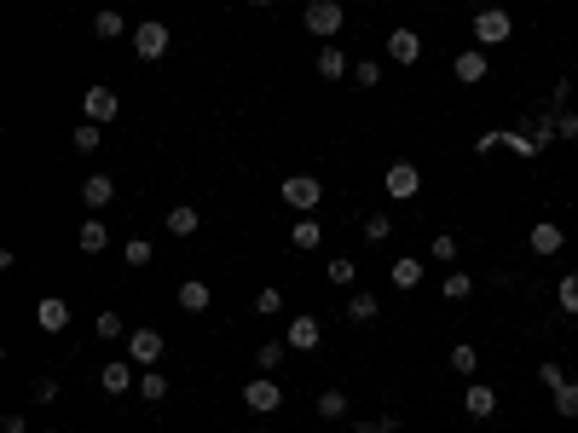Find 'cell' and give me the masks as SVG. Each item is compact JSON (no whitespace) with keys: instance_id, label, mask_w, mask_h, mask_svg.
<instances>
[{"instance_id":"15","label":"cell","mask_w":578,"mask_h":433,"mask_svg":"<svg viewBox=\"0 0 578 433\" xmlns=\"http://www.w3.org/2000/svg\"><path fill=\"white\" fill-rule=\"evenodd\" d=\"M463 411H469V416H474V422H486V416H491V411H498V393H491V387H486V381H474V387H469V393H463Z\"/></svg>"},{"instance_id":"32","label":"cell","mask_w":578,"mask_h":433,"mask_svg":"<svg viewBox=\"0 0 578 433\" xmlns=\"http://www.w3.org/2000/svg\"><path fill=\"white\" fill-rule=\"evenodd\" d=\"M121 29H128V23H121V12H98V18H93V35H98V41H116Z\"/></svg>"},{"instance_id":"18","label":"cell","mask_w":578,"mask_h":433,"mask_svg":"<svg viewBox=\"0 0 578 433\" xmlns=\"http://www.w3.org/2000/svg\"><path fill=\"white\" fill-rule=\"evenodd\" d=\"M208 301H214V289H208L203 278H186V283H180V306H186V312H208Z\"/></svg>"},{"instance_id":"1","label":"cell","mask_w":578,"mask_h":433,"mask_svg":"<svg viewBox=\"0 0 578 433\" xmlns=\"http://www.w3.org/2000/svg\"><path fill=\"white\" fill-rule=\"evenodd\" d=\"M515 35V18L503 6H486V12H474V41L481 46H503Z\"/></svg>"},{"instance_id":"14","label":"cell","mask_w":578,"mask_h":433,"mask_svg":"<svg viewBox=\"0 0 578 433\" xmlns=\"http://www.w3.org/2000/svg\"><path fill=\"white\" fill-rule=\"evenodd\" d=\"M284 341L295 346V353H313L318 341H324V329L313 324V318H289V329H284Z\"/></svg>"},{"instance_id":"10","label":"cell","mask_w":578,"mask_h":433,"mask_svg":"<svg viewBox=\"0 0 578 433\" xmlns=\"http://www.w3.org/2000/svg\"><path fill=\"white\" fill-rule=\"evenodd\" d=\"M526 249H532V254H561V249H567V231H561L556 220H538V226L526 231Z\"/></svg>"},{"instance_id":"39","label":"cell","mask_w":578,"mask_h":433,"mask_svg":"<svg viewBox=\"0 0 578 433\" xmlns=\"http://www.w3.org/2000/svg\"><path fill=\"white\" fill-rule=\"evenodd\" d=\"M151 243H145V237H128V266H151Z\"/></svg>"},{"instance_id":"46","label":"cell","mask_w":578,"mask_h":433,"mask_svg":"<svg viewBox=\"0 0 578 433\" xmlns=\"http://www.w3.org/2000/svg\"><path fill=\"white\" fill-rule=\"evenodd\" d=\"M0 433H29V422L23 416H0Z\"/></svg>"},{"instance_id":"33","label":"cell","mask_w":578,"mask_h":433,"mask_svg":"<svg viewBox=\"0 0 578 433\" xmlns=\"http://www.w3.org/2000/svg\"><path fill=\"white\" fill-rule=\"evenodd\" d=\"M255 312H261V318H278V312H284V289H272V283H266V289L255 295Z\"/></svg>"},{"instance_id":"35","label":"cell","mask_w":578,"mask_h":433,"mask_svg":"<svg viewBox=\"0 0 578 433\" xmlns=\"http://www.w3.org/2000/svg\"><path fill=\"white\" fill-rule=\"evenodd\" d=\"M474 364H481V353H474L469 341H463V346H451V370H457V376H474Z\"/></svg>"},{"instance_id":"20","label":"cell","mask_w":578,"mask_h":433,"mask_svg":"<svg viewBox=\"0 0 578 433\" xmlns=\"http://www.w3.org/2000/svg\"><path fill=\"white\" fill-rule=\"evenodd\" d=\"M289 243H295V249H318V243H324V226H318L313 214H301V220L289 226Z\"/></svg>"},{"instance_id":"38","label":"cell","mask_w":578,"mask_h":433,"mask_svg":"<svg viewBox=\"0 0 578 433\" xmlns=\"http://www.w3.org/2000/svg\"><path fill=\"white\" fill-rule=\"evenodd\" d=\"M353 76H359V87H376V81H382V64H376V58H359Z\"/></svg>"},{"instance_id":"26","label":"cell","mask_w":578,"mask_h":433,"mask_svg":"<svg viewBox=\"0 0 578 433\" xmlns=\"http://www.w3.org/2000/svg\"><path fill=\"white\" fill-rule=\"evenodd\" d=\"M93 336H98V341H121V336H133V329L121 324V312H98V318H93Z\"/></svg>"},{"instance_id":"37","label":"cell","mask_w":578,"mask_h":433,"mask_svg":"<svg viewBox=\"0 0 578 433\" xmlns=\"http://www.w3.org/2000/svg\"><path fill=\"white\" fill-rule=\"evenodd\" d=\"M364 237H371V243H388L393 237V220L388 214H371V220H364Z\"/></svg>"},{"instance_id":"30","label":"cell","mask_w":578,"mask_h":433,"mask_svg":"<svg viewBox=\"0 0 578 433\" xmlns=\"http://www.w3.org/2000/svg\"><path fill=\"white\" fill-rule=\"evenodd\" d=\"M503 151H515V156H526V162H532V156L544 151V145H538L532 133H503Z\"/></svg>"},{"instance_id":"23","label":"cell","mask_w":578,"mask_h":433,"mask_svg":"<svg viewBox=\"0 0 578 433\" xmlns=\"http://www.w3.org/2000/svg\"><path fill=\"white\" fill-rule=\"evenodd\" d=\"M549 404H556V416H561V422H578V381L567 376V387H556V393H549Z\"/></svg>"},{"instance_id":"22","label":"cell","mask_w":578,"mask_h":433,"mask_svg":"<svg viewBox=\"0 0 578 433\" xmlns=\"http://www.w3.org/2000/svg\"><path fill=\"white\" fill-rule=\"evenodd\" d=\"M440 295H446V301H469V295H474V278H469V271H457V266H451L446 278H440Z\"/></svg>"},{"instance_id":"8","label":"cell","mask_w":578,"mask_h":433,"mask_svg":"<svg viewBox=\"0 0 578 433\" xmlns=\"http://www.w3.org/2000/svg\"><path fill=\"white\" fill-rule=\"evenodd\" d=\"M128 358H133V364H145V370H151L156 358H163V329L139 324V329H133V336H128Z\"/></svg>"},{"instance_id":"25","label":"cell","mask_w":578,"mask_h":433,"mask_svg":"<svg viewBox=\"0 0 578 433\" xmlns=\"http://www.w3.org/2000/svg\"><path fill=\"white\" fill-rule=\"evenodd\" d=\"M203 226V220H197V208L191 203H180V208H168V231H174V237H191V231Z\"/></svg>"},{"instance_id":"43","label":"cell","mask_w":578,"mask_h":433,"mask_svg":"<svg viewBox=\"0 0 578 433\" xmlns=\"http://www.w3.org/2000/svg\"><path fill=\"white\" fill-rule=\"evenodd\" d=\"M491 151H503V133L498 128H486L481 139H474V156H491Z\"/></svg>"},{"instance_id":"40","label":"cell","mask_w":578,"mask_h":433,"mask_svg":"<svg viewBox=\"0 0 578 433\" xmlns=\"http://www.w3.org/2000/svg\"><path fill=\"white\" fill-rule=\"evenodd\" d=\"M538 381L556 393V387H567V370H561V364H538Z\"/></svg>"},{"instance_id":"6","label":"cell","mask_w":578,"mask_h":433,"mask_svg":"<svg viewBox=\"0 0 578 433\" xmlns=\"http://www.w3.org/2000/svg\"><path fill=\"white\" fill-rule=\"evenodd\" d=\"M243 404H249V411H261V416H272L278 404H284V387H278L272 376H255L249 387H243Z\"/></svg>"},{"instance_id":"9","label":"cell","mask_w":578,"mask_h":433,"mask_svg":"<svg viewBox=\"0 0 578 433\" xmlns=\"http://www.w3.org/2000/svg\"><path fill=\"white\" fill-rule=\"evenodd\" d=\"M486 70H491V58H486V46H469V53H457V58H451V76H457L463 87H474V81H486Z\"/></svg>"},{"instance_id":"4","label":"cell","mask_w":578,"mask_h":433,"mask_svg":"<svg viewBox=\"0 0 578 433\" xmlns=\"http://www.w3.org/2000/svg\"><path fill=\"white\" fill-rule=\"evenodd\" d=\"M301 23H306V35H324V41H330V35L348 23V12H341L336 0H313V6L301 12Z\"/></svg>"},{"instance_id":"41","label":"cell","mask_w":578,"mask_h":433,"mask_svg":"<svg viewBox=\"0 0 578 433\" xmlns=\"http://www.w3.org/2000/svg\"><path fill=\"white\" fill-rule=\"evenodd\" d=\"M353 433H399V416H371V422H359Z\"/></svg>"},{"instance_id":"12","label":"cell","mask_w":578,"mask_h":433,"mask_svg":"<svg viewBox=\"0 0 578 433\" xmlns=\"http://www.w3.org/2000/svg\"><path fill=\"white\" fill-rule=\"evenodd\" d=\"M388 283H393V289H405V295H411L416 283H423V260H416V254H399V260L388 266Z\"/></svg>"},{"instance_id":"3","label":"cell","mask_w":578,"mask_h":433,"mask_svg":"<svg viewBox=\"0 0 578 433\" xmlns=\"http://www.w3.org/2000/svg\"><path fill=\"white\" fill-rule=\"evenodd\" d=\"M382 191L393 196V203H411V196L423 191V168H416V162H393L382 173Z\"/></svg>"},{"instance_id":"29","label":"cell","mask_w":578,"mask_h":433,"mask_svg":"<svg viewBox=\"0 0 578 433\" xmlns=\"http://www.w3.org/2000/svg\"><path fill=\"white\" fill-rule=\"evenodd\" d=\"M284 353H289V341H261V346H255V364L278 370V364H284Z\"/></svg>"},{"instance_id":"34","label":"cell","mask_w":578,"mask_h":433,"mask_svg":"<svg viewBox=\"0 0 578 433\" xmlns=\"http://www.w3.org/2000/svg\"><path fill=\"white\" fill-rule=\"evenodd\" d=\"M428 254H434V260H446V266H457V237H451V231H434Z\"/></svg>"},{"instance_id":"7","label":"cell","mask_w":578,"mask_h":433,"mask_svg":"<svg viewBox=\"0 0 578 433\" xmlns=\"http://www.w3.org/2000/svg\"><path fill=\"white\" fill-rule=\"evenodd\" d=\"M81 110H88V121H93V128H105V121L121 110L116 87H88V93H81Z\"/></svg>"},{"instance_id":"44","label":"cell","mask_w":578,"mask_h":433,"mask_svg":"<svg viewBox=\"0 0 578 433\" xmlns=\"http://www.w3.org/2000/svg\"><path fill=\"white\" fill-rule=\"evenodd\" d=\"M556 139H578V116H573V110H561V116H556Z\"/></svg>"},{"instance_id":"19","label":"cell","mask_w":578,"mask_h":433,"mask_svg":"<svg viewBox=\"0 0 578 433\" xmlns=\"http://www.w3.org/2000/svg\"><path fill=\"white\" fill-rule=\"evenodd\" d=\"M348 53H341V46H318V76H324V81H341V76H348Z\"/></svg>"},{"instance_id":"42","label":"cell","mask_w":578,"mask_h":433,"mask_svg":"<svg viewBox=\"0 0 578 433\" xmlns=\"http://www.w3.org/2000/svg\"><path fill=\"white\" fill-rule=\"evenodd\" d=\"M330 283H341V289L353 283V260H348V254H336V260H330Z\"/></svg>"},{"instance_id":"45","label":"cell","mask_w":578,"mask_h":433,"mask_svg":"<svg viewBox=\"0 0 578 433\" xmlns=\"http://www.w3.org/2000/svg\"><path fill=\"white\" fill-rule=\"evenodd\" d=\"M35 399L53 404V399H58V381H53V376H35Z\"/></svg>"},{"instance_id":"11","label":"cell","mask_w":578,"mask_h":433,"mask_svg":"<svg viewBox=\"0 0 578 433\" xmlns=\"http://www.w3.org/2000/svg\"><path fill=\"white\" fill-rule=\"evenodd\" d=\"M388 58L393 64H416V58H423V35L416 29H393L388 35Z\"/></svg>"},{"instance_id":"27","label":"cell","mask_w":578,"mask_h":433,"mask_svg":"<svg viewBox=\"0 0 578 433\" xmlns=\"http://www.w3.org/2000/svg\"><path fill=\"white\" fill-rule=\"evenodd\" d=\"M318 416H324V422H341V416H348V393H341V387L318 393Z\"/></svg>"},{"instance_id":"28","label":"cell","mask_w":578,"mask_h":433,"mask_svg":"<svg viewBox=\"0 0 578 433\" xmlns=\"http://www.w3.org/2000/svg\"><path fill=\"white\" fill-rule=\"evenodd\" d=\"M139 399H151V404L168 399V376H163V370H145V376H139Z\"/></svg>"},{"instance_id":"17","label":"cell","mask_w":578,"mask_h":433,"mask_svg":"<svg viewBox=\"0 0 578 433\" xmlns=\"http://www.w3.org/2000/svg\"><path fill=\"white\" fill-rule=\"evenodd\" d=\"M348 318H353V324H376V318H382V301H376L371 289L348 295Z\"/></svg>"},{"instance_id":"13","label":"cell","mask_w":578,"mask_h":433,"mask_svg":"<svg viewBox=\"0 0 578 433\" xmlns=\"http://www.w3.org/2000/svg\"><path fill=\"white\" fill-rule=\"evenodd\" d=\"M35 324H41L46 336H58V329L70 324V301H58V295H46V301L35 306Z\"/></svg>"},{"instance_id":"2","label":"cell","mask_w":578,"mask_h":433,"mask_svg":"<svg viewBox=\"0 0 578 433\" xmlns=\"http://www.w3.org/2000/svg\"><path fill=\"white\" fill-rule=\"evenodd\" d=\"M278 191H284V203H289V208H301V214H313V208L324 203V185H318L313 173H289V179L278 185Z\"/></svg>"},{"instance_id":"36","label":"cell","mask_w":578,"mask_h":433,"mask_svg":"<svg viewBox=\"0 0 578 433\" xmlns=\"http://www.w3.org/2000/svg\"><path fill=\"white\" fill-rule=\"evenodd\" d=\"M98 145H105V133H98L93 121H81V128H76V151H81V156H93Z\"/></svg>"},{"instance_id":"47","label":"cell","mask_w":578,"mask_h":433,"mask_svg":"<svg viewBox=\"0 0 578 433\" xmlns=\"http://www.w3.org/2000/svg\"><path fill=\"white\" fill-rule=\"evenodd\" d=\"M46 433H58V428H46Z\"/></svg>"},{"instance_id":"21","label":"cell","mask_w":578,"mask_h":433,"mask_svg":"<svg viewBox=\"0 0 578 433\" xmlns=\"http://www.w3.org/2000/svg\"><path fill=\"white\" fill-rule=\"evenodd\" d=\"M110 249V226L105 220H81V254H105Z\"/></svg>"},{"instance_id":"5","label":"cell","mask_w":578,"mask_h":433,"mask_svg":"<svg viewBox=\"0 0 578 433\" xmlns=\"http://www.w3.org/2000/svg\"><path fill=\"white\" fill-rule=\"evenodd\" d=\"M168 41H174V35H168V23H139V29H133V53L145 58V64H156V58L168 53Z\"/></svg>"},{"instance_id":"24","label":"cell","mask_w":578,"mask_h":433,"mask_svg":"<svg viewBox=\"0 0 578 433\" xmlns=\"http://www.w3.org/2000/svg\"><path fill=\"white\" fill-rule=\"evenodd\" d=\"M128 381H133L128 364H105V370H98V387H105L110 399H121V393H128Z\"/></svg>"},{"instance_id":"16","label":"cell","mask_w":578,"mask_h":433,"mask_svg":"<svg viewBox=\"0 0 578 433\" xmlns=\"http://www.w3.org/2000/svg\"><path fill=\"white\" fill-rule=\"evenodd\" d=\"M110 196H116V179H110V173H88V179H81V203L88 208H105Z\"/></svg>"},{"instance_id":"31","label":"cell","mask_w":578,"mask_h":433,"mask_svg":"<svg viewBox=\"0 0 578 433\" xmlns=\"http://www.w3.org/2000/svg\"><path fill=\"white\" fill-rule=\"evenodd\" d=\"M556 301H561V312H573V318H578V271H567V278L556 283Z\"/></svg>"}]
</instances>
